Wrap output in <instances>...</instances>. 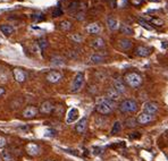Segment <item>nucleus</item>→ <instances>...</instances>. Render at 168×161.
<instances>
[{
  "label": "nucleus",
  "mask_w": 168,
  "mask_h": 161,
  "mask_svg": "<svg viewBox=\"0 0 168 161\" xmlns=\"http://www.w3.org/2000/svg\"><path fill=\"white\" fill-rule=\"evenodd\" d=\"M124 80L130 88H133V89H137L139 86H141L142 82H143L142 76L136 72L126 73L124 75Z\"/></svg>",
  "instance_id": "nucleus-1"
},
{
  "label": "nucleus",
  "mask_w": 168,
  "mask_h": 161,
  "mask_svg": "<svg viewBox=\"0 0 168 161\" xmlns=\"http://www.w3.org/2000/svg\"><path fill=\"white\" fill-rule=\"evenodd\" d=\"M114 108H115V102L107 98H104L98 102L96 110L101 115H109L114 110Z\"/></svg>",
  "instance_id": "nucleus-2"
},
{
  "label": "nucleus",
  "mask_w": 168,
  "mask_h": 161,
  "mask_svg": "<svg viewBox=\"0 0 168 161\" xmlns=\"http://www.w3.org/2000/svg\"><path fill=\"white\" fill-rule=\"evenodd\" d=\"M139 109V106H137V102L133 99H126V100L122 101L119 105V110L120 113H136Z\"/></svg>",
  "instance_id": "nucleus-3"
},
{
  "label": "nucleus",
  "mask_w": 168,
  "mask_h": 161,
  "mask_svg": "<svg viewBox=\"0 0 168 161\" xmlns=\"http://www.w3.org/2000/svg\"><path fill=\"white\" fill-rule=\"evenodd\" d=\"M84 80H85V77H84L83 73H77L75 75V77H74V80H73L72 85H71V92L73 93L79 92L82 89V86H83Z\"/></svg>",
  "instance_id": "nucleus-4"
},
{
  "label": "nucleus",
  "mask_w": 168,
  "mask_h": 161,
  "mask_svg": "<svg viewBox=\"0 0 168 161\" xmlns=\"http://www.w3.org/2000/svg\"><path fill=\"white\" fill-rule=\"evenodd\" d=\"M143 113H149V115H155V113H158V110H159V105L155 102V101H148V102H145L143 106Z\"/></svg>",
  "instance_id": "nucleus-5"
},
{
  "label": "nucleus",
  "mask_w": 168,
  "mask_h": 161,
  "mask_svg": "<svg viewBox=\"0 0 168 161\" xmlns=\"http://www.w3.org/2000/svg\"><path fill=\"white\" fill-rule=\"evenodd\" d=\"M63 78V75H61V73H59L58 70H51V72H49L47 74V76H46V80H48L49 83H58L60 80Z\"/></svg>",
  "instance_id": "nucleus-6"
},
{
  "label": "nucleus",
  "mask_w": 168,
  "mask_h": 161,
  "mask_svg": "<svg viewBox=\"0 0 168 161\" xmlns=\"http://www.w3.org/2000/svg\"><path fill=\"white\" fill-rule=\"evenodd\" d=\"M153 120V116L149 115V113H142L141 115L137 116L136 121H137V125H148L149 123H151Z\"/></svg>",
  "instance_id": "nucleus-7"
},
{
  "label": "nucleus",
  "mask_w": 168,
  "mask_h": 161,
  "mask_svg": "<svg viewBox=\"0 0 168 161\" xmlns=\"http://www.w3.org/2000/svg\"><path fill=\"white\" fill-rule=\"evenodd\" d=\"M38 113H39V109L33 107V106H28L23 110V117L27 118V119H31L33 117H35Z\"/></svg>",
  "instance_id": "nucleus-8"
},
{
  "label": "nucleus",
  "mask_w": 168,
  "mask_h": 161,
  "mask_svg": "<svg viewBox=\"0 0 168 161\" xmlns=\"http://www.w3.org/2000/svg\"><path fill=\"white\" fill-rule=\"evenodd\" d=\"M151 52L152 49L149 48V47H145V45H139L135 49V55L139 57H148L151 55Z\"/></svg>",
  "instance_id": "nucleus-9"
},
{
  "label": "nucleus",
  "mask_w": 168,
  "mask_h": 161,
  "mask_svg": "<svg viewBox=\"0 0 168 161\" xmlns=\"http://www.w3.org/2000/svg\"><path fill=\"white\" fill-rule=\"evenodd\" d=\"M53 109H55V107H53V105H52L50 101H43L42 103H41L40 106V111L41 113H46V115H48V113H51L52 111H53Z\"/></svg>",
  "instance_id": "nucleus-10"
},
{
  "label": "nucleus",
  "mask_w": 168,
  "mask_h": 161,
  "mask_svg": "<svg viewBox=\"0 0 168 161\" xmlns=\"http://www.w3.org/2000/svg\"><path fill=\"white\" fill-rule=\"evenodd\" d=\"M79 115H80L79 110H77L76 108H72L71 110H69V111H68V113H67L66 123H67V124H72V123L76 121V119L79 118Z\"/></svg>",
  "instance_id": "nucleus-11"
},
{
  "label": "nucleus",
  "mask_w": 168,
  "mask_h": 161,
  "mask_svg": "<svg viewBox=\"0 0 168 161\" xmlns=\"http://www.w3.org/2000/svg\"><path fill=\"white\" fill-rule=\"evenodd\" d=\"M13 75L15 77V80L17 82H20V83H22V82H24L26 80V73L22 68H15L13 70Z\"/></svg>",
  "instance_id": "nucleus-12"
},
{
  "label": "nucleus",
  "mask_w": 168,
  "mask_h": 161,
  "mask_svg": "<svg viewBox=\"0 0 168 161\" xmlns=\"http://www.w3.org/2000/svg\"><path fill=\"white\" fill-rule=\"evenodd\" d=\"M114 89L116 90L119 94L126 92V86H125L124 82L120 80V78H115L114 80Z\"/></svg>",
  "instance_id": "nucleus-13"
},
{
  "label": "nucleus",
  "mask_w": 168,
  "mask_h": 161,
  "mask_svg": "<svg viewBox=\"0 0 168 161\" xmlns=\"http://www.w3.org/2000/svg\"><path fill=\"white\" fill-rule=\"evenodd\" d=\"M26 152L30 154V156H38L39 152H40V148H39V145L35 144V143H28L26 145Z\"/></svg>",
  "instance_id": "nucleus-14"
},
{
  "label": "nucleus",
  "mask_w": 168,
  "mask_h": 161,
  "mask_svg": "<svg viewBox=\"0 0 168 161\" xmlns=\"http://www.w3.org/2000/svg\"><path fill=\"white\" fill-rule=\"evenodd\" d=\"M88 127V119L86 118H82L77 124H76V127H75V131L77 133H84L85 132V129Z\"/></svg>",
  "instance_id": "nucleus-15"
},
{
  "label": "nucleus",
  "mask_w": 168,
  "mask_h": 161,
  "mask_svg": "<svg viewBox=\"0 0 168 161\" xmlns=\"http://www.w3.org/2000/svg\"><path fill=\"white\" fill-rule=\"evenodd\" d=\"M106 98H107V99H109V100H111V101H114V102H115V101H117L120 98V94L117 92V91L114 89V88H111V89L107 90V93H106Z\"/></svg>",
  "instance_id": "nucleus-16"
},
{
  "label": "nucleus",
  "mask_w": 168,
  "mask_h": 161,
  "mask_svg": "<svg viewBox=\"0 0 168 161\" xmlns=\"http://www.w3.org/2000/svg\"><path fill=\"white\" fill-rule=\"evenodd\" d=\"M86 31L90 34H99L101 32V26L98 23H92L86 26Z\"/></svg>",
  "instance_id": "nucleus-17"
},
{
  "label": "nucleus",
  "mask_w": 168,
  "mask_h": 161,
  "mask_svg": "<svg viewBox=\"0 0 168 161\" xmlns=\"http://www.w3.org/2000/svg\"><path fill=\"white\" fill-rule=\"evenodd\" d=\"M107 26L109 27L110 31H117L119 28V23H118V20L116 18L109 17L108 20H107Z\"/></svg>",
  "instance_id": "nucleus-18"
},
{
  "label": "nucleus",
  "mask_w": 168,
  "mask_h": 161,
  "mask_svg": "<svg viewBox=\"0 0 168 161\" xmlns=\"http://www.w3.org/2000/svg\"><path fill=\"white\" fill-rule=\"evenodd\" d=\"M145 22H148L150 24L155 25V26H163L164 25V20L161 18H157V17H142Z\"/></svg>",
  "instance_id": "nucleus-19"
},
{
  "label": "nucleus",
  "mask_w": 168,
  "mask_h": 161,
  "mask_svg": "<svg viewBox=\"0 0 168 161\" xmlns=\"http://www.w3.org/2000/svg\"><path fill=\"white\" fill-rule=\"evenodd\" d=\"M118 48L122 50H130L132 48V41L128 39H122L118 41Z\"/></svg>",
  "instance_id": "nucleus-20"
},
{
  "label": "nucleus",
  "mask_w": 168,
  "mask_h": 161,
  "mask_svg": "<svg viewBox=\"0 0 168 161\" xmlns=\"http://www.w3.org/2000/svg\"><path fill=\"white\" fill-rule=\"evenodd\" d=\"M106 45V42L102 38H96L94 40L91 41V47L93 49H102Z\"/></svg>",
  "instance_id": "nucleus-21"
},
{
  "label": "nucleus",
  "mask_w": 168,
  "mask_h": 161,
  "mask_svg": "<svg viewBox=\"0 0 168 161\" xmlns=\"http://www.w3.org/2000/svg\"><path fill=\"white\" fill-rule=\"evenodd\" d=\"M119 30H120V32L123 33V34H125V35H133V34H134L133 28L127 24H120Z\"/></svg>",
  "instance_id": "nucleus-22"
},
{
  "label": "nucleus",
  "mask_w": 168,
  "mask_h": 161,
  "mask_svg": "<svg viewBox=\"0 0 168 161\" xmlns=\"http://www.w3.org/2000/svg\"><path fill=\"white\" fill-rule=\"evenodd\" d=\"M0 31L4 33L5 35H12L14 31H15V28L13 27L12 25L9 24H5V25H1L0 26Z\"/></svg>",
  "instance_id": "nucleus-23"
},
{
  "label": "nucleus",
  "mask_w": 168,
  "mask_h": 161,
  "mask_svg": "<svg viewBox=\"0 0 168 161\" xmlns=\"http://www.w3.org/2000/svg\"><path fill=\"white\" fill-rule=\"evenodd\" d=\"M90 60L93 64H100V63H102L104 60V57L102 55H100V53H94V55L90 57Z\"/></svg>",
  "instance_id": "nucleus-24"
},
{
  "label": "nucleus",
  "mask_w": 168,
  "mask_h": 161,
  "mask_svg": "<svg viewBox=\"0 0 168 161\" xmlns=\"http://www.w3.org/2000/svg\"><path fill=\"white\" fill-rule=\"evenodd\" d=\"M125 126L128 127V128H134V127L137 126V121H136L135 118L130 117V118H127V119L125 120Z\"/></svg>",
  "instance_id": "nucleus-25"
},
{
  "label": "nucleus",
  "mask_w": 168,
  "mask_h": 161,
  "mask_svg": "<svg viewBox=\"0 0 168 161\" xmlns=\"http://www.w3.org/2000/svg\"><path fill=\"white\" fill-rule=\"evenodd\" d=\"M51 64L53 65V66H64L65 61L61 57L56 56V57H52L51 58Z\"/></svg>",
  "instance_id": "nucleus-26"
},
{
  "label": "nucleus",
  "mask_w": 168,
  "mask_h": 161,
  "mask_svg": "<svg viewBox=\"0 0 168 161\" xmlns=\"http://www.w3.org/2000/svg\"><path fill=\"white\" fill-rule=\"evenodd\" d=\"M59 28L61 31H69L72 28V23L69 20H63L59 24Z\"/></svg>",
  "instance_id": "nucleus-27"
},
{
  "label": "nucleus",
  "mask_w": 168,
  "mask_h": 161,
  "mask_svg": "<svg viewBox=\"0 0 168 161\" xmlns=\"http://www.w3.org/2000/svg\"><path fill=\"white\" fill-rule=\"evenodd\" d=\"M1 158H2V160L5 161H13V159H14L13 154L9 152L8 150H4V151L1 152Z\"/></svg>",
  "instance_id": "nucleus-28"
},
{
  "label": "nucleus",
  "mask_w": 168,
  "mask_h": 161,
  "mask_svg": "<svg viewBox=\"0 0 168 161\" xmlns=\"http://www.w3.org/2000/svg\"><path fill=\"white\" fill-rule=\"evenodd\" d=\"M32 20H34V22H41V20H44V15L40 12L34 13V14L32 15Z\"/></svg>",
  "instance_id": "nucleus-29"
},
{
  "label": "nucleus",
  "mask_w": 168,
  "mask_h": 161,
  "mask_svg": "<svg viewBox=\"0 0 168 161\" xmlns=\"http://www.w3.org/2000/svg\"><path fill=\"white\" fill-rule=\"evenodd\" d=\"M38 45L40 47L41 50H44V49H47V48H48V45H49L48 40H47V39H40V40L38 41Z\"/></svg>",
  "instance_id": "nucleus-30"
},
{
  "label": "nucleus",
  "mask_w": 168,
  "mask_h": 161,
  "mask_svg": "<svg viewBox=\"0 0 168 161\" xmlns=\"http://www.w3.org/2000/svg\"><path fill=\"white\" fill-rule=\"evenodd\" d=\"M120 129H122V124H120L119 121H116L115 124H114V126H112V129H111V134L114 135V134H117L120 132Z\"/></svg>",
  "instance_id": "nucleus-31"
},
{
  "label": "nucleus",
  "mask_w": 168,
  "mask_h": 161,
  "mask_svg": "<svg viewBox=\"0 0 168 161\" xmlns=\"http://www.w3.org/2000/svg\"><path fill=\"white\" fill-rule=\"evenodd\" d=\"M139 23H140V25L142 26V27L147 28V30H149V31H152V30H153V27H152L151 25H148L149 23L148 22H145L143 18H140V20H139Z\"/></svg>",
  "instance_id": "nucleus-32"
},
{
  "label": "nucleus",
  "mask_w": 168,
  "mask_h": 161,
  "mask_svg": "<svg viewBox=\"0 0 168 161\" xmlns=\"http://www.w3.org/2000/svg\"><path fill=\"white\" fill-rule=\"evenodd\" d=\"M72 40L74 42H77V43H81L82 41H83V36L79 34V33H75V34H73L72 35Z\"/></svg>",
  "instance_id": "nucleus-33"
},
{
  "label": "nucleus",
  "mask_w": 168,
  "mask_h": 161,
  "mask_svg": "<svg viewBox=\"0 0 168 161\" xmlns=\"http://www.w3.org/2000/svg\"><path fill=\"white\" fill-rule=\"evenodd\" d=\"M61 15H63V10H61L59 7L53 9V12H52V16L53 17H58V16H61Z\"/></svg>",
  "instance_id": "nucleus-34"
},
{
  "label": "nucleus",
  "mask_w": 168,
  "mask_h": 161,
  "mask_svg": "<svg viewBox=\"0 0 168 161\" xmlns=\"http://www.w3.org/2000/svg\"><path fill=\"white\" fill-rule=\"evenodd\" d=\"M5 145H6V138L2 136H0V149H2Z\"/></svg>",
  "instance_id": "nucleus-35"
},
{
  "label": "nucleus",
  "mask_w": 168,
  "mask_h": 161,
  "mask_svg": "<svg viewBox=\"0 0 168 161\" xmlns=\"http://www.w3.org/2000/svg\"><path fill=\"white\" fill-rule=\"evenodd\" d=\"M142 1H143V0H131V2H132L134 6H139V5H141L142 4Z\"/></svg>",
  "instance_id": "nucleus-36"
},
{
  "label": "nucleus",
  "mask_w": 168,
  "mask_h": 161,
  "mask_svg": "<svg viewBox=\"0 0 168 161\" xmlns=\"http://www.w3.org/2000/svg\"><path fill=\"white\" fill-rule=\"evenodd\" d=\"M4 94H5V89H4V88H1V86H0V97H2Z\"/></svg>",
  "instance_id": "nucleus-37"
},
{
  "label": "nucleus",
  "mask_w": 168,
  "mask_h": 161,
  "mask_svg": "<svg viewBox=\"0 0 168 161\" xmlns=\"http://www.w3.org/2000/svg\"><path fill=\"white\" fill-rule=\"evenodd\" d=\"M131 138H136V137H140V134H134V135H131Z\"/></svg>",
  "instance_id": "nucleus-38"
},
{
  "label": "nucleus",
  "mask_w": 168,
  "mask_h": 161,
  "mask_svg": "<svg viewBox=\"0 0 168 161\" xmlns=\"http://www.w3.org/2000/svg\"><path fill=\"white\" fill-rule=\"evenodd\" d=\"M150 1H155V2H160V0H150Z\"/></svg>",
  "instance_id": "nucleus-39"
}]
</instances>
